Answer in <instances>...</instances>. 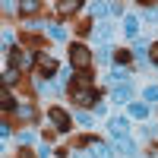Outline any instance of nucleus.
<instances>
[{
	"mask_svg": "<svg viewBox=\"0 0 158 158\" xmlns=\"http://www.w3.org/2000/svg\"><path fill=\"white\" fill-rule=\"evenodd\" d=\"M70 60H73V67H89L92 63V54H89V48L85 44H70Z\"/></svg>",
	"mask_w": 158,
	"mask_h": 158,
	"instance_id": "nucleus-2",
	"label": "nucleus"
},
{
	"mask_svg": "<svg viewBox=\"0 0 158 158\" xmlns=\"http://www.w3.org/2000/svg\"><path fill=\"white\" fill-rule=\"evenodd\" d=\"M133 98V89L130 85H114L111 89V101H130Z\"/></svg>",
	"mask_w": 158,
	"mask_h": 158,
	"instance_id": "nucleus-6",
	"label": "nucleus"
},
{
	"mask_svg": "<svg viewBox=\"0 0 158 158\" xmlns=\"http://www.w3.org/2000/svg\"><path fill=\"white\" fill-rule=\"evenodd\" d=\"M48 35L54 38V41H63V38H67V32H63V29H57V25H48Z\"/></svg>",
	"mask_w": 158,
	"mask_h": 158,
	"instance_id": "nucleus-17",
	"label": "nucleus"
},
{
	"mask_svg": "<svg viewBox=\"0 0 158 158\" xmlns=\"http://www.w3.org/2000/svg\"><path fill=\"white\" fill-rule=\"evenodd\" d=\"M76 120L82 123L85 130H89V127H92V114H85V111H79V114H76Z\"/></svg>",
	"mask_w": 158,
	"mask_h": 158,
	"instance_id": "nucleus-20",
	"label": "nucleus"
},
{
	"mask_svg": "<svg viewBox=\"0 0 158 158\" xmlns=\"http://www.w3.org/2000/svg\"><path fill=\"white\" fill-rule=\"evenodd\" d=\"M149 57H152V63H158V44H152V51H149Z\"/></svg>",
	"mask_w": 158,
	"mask_h": 158,
	"instance_id": "nucleus-28",
	"label": "nucleus"
},
{
	"mask_svg": "<svg viewBox=\"0 0 158 158\" xmlns=\"http://www.w3.org/2000/svg\"><path fill=\"white\" fill-rule=\"evenodd\" d=\"M10 60H13V67H16V70H19V67H25V63H29V60H25V54H22V51H16V48L10 51Z\"/></svg>",
	"mask_w": 158,
	"mask_h": 158,
	"instance_id": "nucleus-13",
	"label": "nucleus"
},
{
	"mask_svg": "<svg viewBox=\"0 0 158 158\" xmlns=\"http://www.w3.org/2000/svg\"><path fill=\"white\" fill-rule=\"evenodd\" d=\"M146 19H152V22L158 19V10H155V6H149V13H146Z\"/></svg>",
	"mask_w": 158,
	"mask_h": 158,
	"instance_id": "nucleus-27",
	"label": "nucleus"
},
{
	"mask_svg": "<svg viewBox=\"0 0 158 158\" xmlns=\"http://www.w3.org/2000/svg\"><path fill=\"white\" fill-rule=\"evenodd\" d=\"M38 3H32V0H25V3H19V13H35Z\"/></svg>",
	"mask_w": 158,
	"mask_h": 158,
	"instance_id": "nucleus-21",
	"label": "nucleus"
},
{
	"mask_svg": "<svg viewBox=\"0 0 158 158\" xmlns=\"http://www.w3.org/2000/svg\"><path fill=\"white\" fill-rule=\"evenodd\" d=\"M0 101H3V108H6V111L13 108V98H10V92H3V95H0Z\"/></svg>",
	"mask_w": 158,
	"mask_h": 158,
	"instance_id": "nucleus-24",
	"label": "nucleus"
},
{
	"mask_svg": "<svg viewBox=\"0 0 158 158\" xmlns=\"http://www.w3.org/2000/svg\"><path fill=\"white\" fill-rule=\"evenodd\" d=\"M73 101H76V104H95V101H98L95 89H92V76H89V73L79 76V82H76V89H73Z\"/></svg>",
	"mask_w": 158,
	"mask_h": 158,
	"instance_id": "nucleus-1",
	"label": "nucleus"
},
{
	"mask_svg": "<svg viewBox=\"0 0 158 158\" xmlns=\"http://www.w3.org/2000/svg\"><path fill=\"white\" fill-rule=\"evenodd\" d=\"M146 98H149V101H158V85H149V89H146Z\"/></svg>",
	"mask_w": 158,
	"mask_h": 158,
	"instance_id": "nucleus-22",
	"label": "nucleus"
},
{
	"mask_svg": "<svg viewBox=\"0 0 158 158\" xmlns=\"http://www.w3.org/2000/svg\"><path fill=\"white\" fill-rule=\"evenodd\" d=\"M89 10L95 13V16H114V13H111V3H92Z\"/></svg>",
	"mask_w": 158,
	"mask_h": 158,
	"instance_id": "nucleus-15",
	"label": "nucleus"
},
{
	"mask_svg": "<svg viewBox=\"0 0 158 158\" xmlns=\"http://www.w3.org/2000/svg\"><path fill=\"white\" fill-rule=\"evenodd\" d=\"M51 123H54L60 133H63V130H70V114L60 111V108H51Z\"/></svg>",
	"mask_w": 158,
	"mask_h": 158,
	"instance_id": "nucleus-3",
	"label": "nucleus"
},
{
	"mask_svg": "<svg viewBox=\"0 0 158 158\" xmlns=\"http://www.w3.org/2000/svg\"><path fill=\"white\" fill-rule=\"evenodd\" d=\"M92 155H95V158H111V146H104V142H92Z\"/></svg>",
	"mask_w": 158,
	"mask_h": 158,
	"instance_id": "nucleus-9",
	"label": "nucleus"
},
{
	"mask_svg": "<svg viewBox=\"0 0 158 158\" xmlns=\"http://www.w3.org/2000/svg\"><path fill=\"white\" fill-rule=\"evenodd\" d=\"M19 158H29V155H19Z\"/></svg>",
	"mask_w": 158,
	"mask_h": 158,
	"instance_id": "nucleus-29",
	"label": "nucleus"
},
{
	"mask_svg": "<svg viewBox=\"0 0 158 158\" xmlns=\"http://www.w3.org/2000/svg\"><path fill=\"white\" fill-rule=\"evenodd\" d=\"M70 79H73V70H63V73H60V79H57V82H70Z\"/></svg>",
	"mask_w": 158,
	"mask_h": 158,
	"instance_id": "nucleus-25",
	"label": "nucleus"
},
{
	"mask_svg": "<svg viewBox=\"0 0 158 158\" xmlns=\"http://www.w3.org/2000/svg\"><path fill=\"white\" fill-rule=\"evenodd\" d=\"M76 10H79V0H60V3H57L60 16H70V13H76Z\"/></svg>",
	"mask_w": 158,
	"mask_h": 158,
	"instance_id": "nucleus-8",
	"label": "nucleus"
},
{
	"mask_svg": "<svg viewBox=\"0 0 158 158\" xmlns=\"http://www.w3.org/2000/svg\"><path fill=\"white\" fill-rule=\"evenodd\" d=\"M16 117H19V120H32V117H35V111L29 108V104H22V108H16Z\"/></svg>",
	"mask_w": 158,
	"mask_h": 158,
	"instance_id": "nucleus-16",
	"label": "nucleus"
},
{
	"mask_svg": "<svg viewBox=\"0 0 158 158\" xmlns=\"http://www.w3.org/2000/svg\"><path fill=\"white\" fill-rule=\"evenodd\" d=\"M111 79H114V82H123V79H127V70H123V67H114V70H111Z\"/></svg>",
	"mask_w": 158,
	"mask_h": 158,
	"instance_id": "nucleus-19",
	"label": "nucleus"
},
{
	"mask_svg": "<svg viewBox=\"0 0 158 158\" xmlns=\"http://www.w3.org/2000/svg\"><path fill=\"white\" fill-rule=\"evenodd\" d=\"M146 114H149V108H146L142 101H133V104H130V117H136V120H142Z\"/></svg>",
	"mask_w": 158,
	"mask_h": 158,
	"instance_id": "nucleus-10",
	"label": "nucleus"
},
{
	"mask_svg": "<svg viewBox=\"0 0 158 158\" xmlns=\"http://www.w3.org/2000/svg\"><path fill=\"white\" fill-rule=\"evenodd\" d=\"M123 29H127V35L136 41V29H139V19H136V16H127V19H123Z\"/></svg>",
	"mask_w": 158,
	"mask_h": 158,
	"instance_id": "nucleus-11",
	"label": "nucleus"
},
{
	"mask_svg": "<svg viewBox=\"0 0 158 158\" xmlns=\"http://www.w3.org/2000/svg\"><path fill=\"white\" fill-rule=\"evenodd\" d=\"M98 63H111V51H98Z\"/></svg>",
	"mask_w": 158,
	"mask_h": 158,
	"instance_id": "nucleus-23",
	"label": "nucleus"
},
{
	"mask_svg": "<svg viewBox=\"0 0 158 158\" xmlns=\"http://www.w3.org/2000/svg\"><path fill=\"white\" fill-rule=\"evenodd\" d=\"M114 146L120 149L123 155H136V146H133V139H130V136H117V139H114Z\"/></svg>",
	"mask_w": 158,
	"mask_h": 158,
	"instance_id": "nucleus-7",
	"label": "nucleus"
},
{
	"mask_svg": "<svg viewBox=\"0 0 158 158\" xmlns=\"http://www.w3.org/2000/svg\"><path fill=\"white\" fill-rule=\"evenodd\" d=\"M16 79H19V70H16V67H10V70L3 73V82H6V85H13Z\"/></svg>",
	"mask_w": 158,
	"mask_h": 158,
	"instance_id": "nucleus-18",
	"label": "nucleus"
},
{
	"mask_svg": "<svg viewBox=\"0 0 158 158\" xmlns=\"http://www.w3.org/2000/svg\"><path fill=\"white\" fill-rule=\"evenodd\" d=\"M130 60H133V54H130V51H114V63H117V67H127Z\"/></svg>",
	"mask_w": 158,
	"mask_h": 158,
	"instance_id": "nucleus-14",
	"label": "nucleus"
},
{
	"mask_svg": "<svg viewBox=\"0 0 158 158\" xmlns=\"http://www.w3.org/2000/svg\"><path fill=\"white\" fill-rule=\"evenodd\" d=\"M38 70H41V76H54L57 73V60L51 54H41V57H38Z\"/></svg>",
	"mask_w": 158,
	"mask_h": 158,
	"instance_id": "nucleus-5",
	"label": "nucleus"
},
{
	"mask_svg": "<svg viewBox=\"0 0 158 158\" xmlns=\"http://www.w3.org/2000/svg\"><path fill=\"white\" fill-rule=\"evenodd\" d=\"M3 48H13V32H3Z\"/></svg>",
	"mask_w": 158,
	"mask_h": 158,
	"instance_id": "nucleus-26",
	"label": "nucleus"
},
{
	"mask_svg": "<svg viewBox=\"0 0 158 158\" xmlns=\"http://www.w3.org/2000/svg\"><path fill=\"white\" fill-rule=\"evenodd\" d=\"M92 35H95L98 41H108V38H111V25H108V22H101V25H95V32H92Z\"/></svg>",
	"mask_w": 158,
	"mask_h": 158,
	"instance_id": "nucleus-12",
	"label": "nucleus"
},
{
	"mask_svg": "<svg viewBox=\"0 0 158 158\" xmlns=\"http://www.w3.org/2000/svg\"><path fill=\"white\" fill-rule=\"evenodd\" d=\"M108 130L114 133V139H117V136H130V123H127V117H111Z\"/></svg>",
	"mask_w": 158,
	"mask_h": 158,
	"instance_id": "nucleus-4",
	"label": "nucleus"
}]
</instances>
